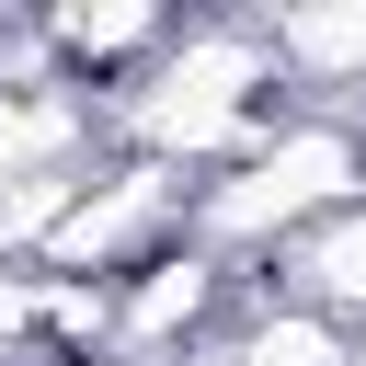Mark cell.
Masks as SVG:
<instances>
[{"label": "cell", "mask_w": 366, "mask_h": 366, "mask_svg": "<svg viewBox=\"0 0 366 366\" xmlns=\"http://www.w3.org/2000/svg\"><path fill=\"white\" fill-rule=\"evenodd\" d=\"M355 194H366V137L343 114H274V137L229 183H194V252H297Z\"/></svg>", "instance_id": "cell-1"}, {"label": "cell", "mask_w": 366, "mask_h": 366, "mask_svg": "<svg viewBox=\"0 0 366 366\" xmlns=\"http://www.w3.org/2000/svg\"><path fill=\"white\" fill-rule=\"evenodd\" d=\"M286 80V57H274V23H194L149 80H137V103H126V137L149 149V160H206V149H263L274 137V92Z\"/></svg>", "instance_id": "cell-2"}, {"label": "cell", "mask_w": 366, "mask_h": 366, "mask_svg": "<svg viewBox=\"0 0 366 366\" xmlns=\"http://www.w3.org/2000/svg\"><path fill=\"white\" fill-rule=\"evenodd\" d=\"M160 229H194V194H183V172L172 160H126L114 183H80V206L57 217V240H46V274H114L126 252H149L160 263Z\"/></svg>", "instance_id": "cell-3"}, {"label": "cell", "mask_w": 366, "mask_h": 366, "mask_svg": "<svg viewBox=\"0 0 366 366\" xmlns=\"http://www.w3.org/2000/svg\"><path fill=\"white\" fill-rule=\"evenodd\" d=\"M206 309H217V252H160V263H137V286H114V343L126 355H160Z\"/></svg>", "instance_id": "cell-4"}, {"label": "cell", "mask_w": 366, "mask_h": 366, "mask_svg": "<svg viewBox=\"0 0 366 366\" xmlns=\"http://www.w3.org/2000/svg\"><path fill=\"white\" fill-rule=\"evenodd\" d=\"M286 297L320 309V320H366V194L343 217H320L297 252H286Z\"/></svg>", "instance_id": "cell-5"}, {"label": "cell", "mask_w": 366, "mask_h": 366, "mask_svg": "<svg viewBox=\"0 0 366 366\" xmlns=\"http://www.w3.org/2000/svg\"><path fill=\"white\" fill-rule=\"evenodd\" d=\"M274 57H286V80H309V92H355V69H366V11H286V23H274Z\"/></svg>", "instance_id": "cell-6"}, {"label": "cell", "mask_w": 366, "mask_h": 366, "mask_svg": "<svg viewBox=\"0 0 366 366\" xmlns=\"http://www.w3.org/2000/svg\"><path fill=\"white\" fill-rule=\"evenodd\" d=\"M217 366H355V343H343V320H320V309L286 297V309H263Z\"/></svg>", "instance_id": "cell-7"}, {"label": "cell", "mask_w": 366, "mask_h": 366, "mask_svg": "<svg viewBox=\"0 0 366 366\" xmlns=\"http://www.w3.org/2000/svg\"><path fill=\"white\" fill-rule=\"evenodd\" d=\"M46 46L80 57V69H103V57H149V46H172V23H160V11H57Z\"/></svg>", "instance_id": "cell-8"}, {"label": "cell", "mask_w": 366, "mask_h": 366, "mask_svg": "<svg viewBox=\"0 0 366 366\" xmlns=\"http://www.w3.org/2000/svg\"><path fill=\"white\" fill-rule=\"evenodd\" d=\"M355 366H366V355H355Z\"/></svg>", "instance_id": "cell-9"}]
</instances>
